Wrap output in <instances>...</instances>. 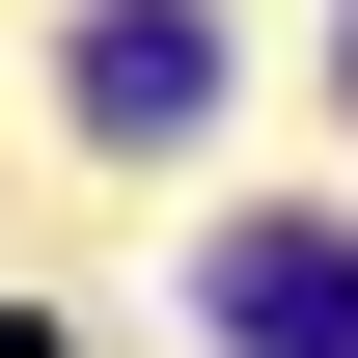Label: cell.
<instances>
[{
    "mask_svg": "<svg viewBox=\"0 0 358 358\" xmlns=\"http://www.w3.org/2000/svg\"><path fill=\"white\" fill-rule=\"evenodd\" d=\"M221 331L248 358H358V248L331 221H221Z\"/></svg>",
    "mask_w": 358,
    "mask_h": 358,
    "instance_id": "1",
    "label": "cell"
},
{
    "mask_svg": "<svg viewBox=\"0 0 358 358\" xmlns=\"http://www.w3.org/2000/svg\"><path fill=\"white\" fill-rule=\"evenodd\" d=\"M0 358H55V331H28V303H0Z\"/></svg>",
    "mask_w": 358,
    "mask_h": 358,
    "instance_id": "3",
    "label": "cell"
},
{
    "mask_svg": "<svg viewBox=\"0 0 358 358\" xmlns=\"http://www.w3.org/2000/svg\"><path fill=\"white\" fill-rule=\"evenodd\" d=\"M221 110V28H193V0H110L83 28V138H193Z\"/></svg>",
    "mask_w": 358,
    "mask_h": 358,
    "instance_id": "2",
    "label": "cell"
}]
</instances>
